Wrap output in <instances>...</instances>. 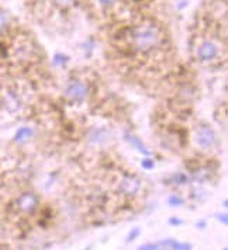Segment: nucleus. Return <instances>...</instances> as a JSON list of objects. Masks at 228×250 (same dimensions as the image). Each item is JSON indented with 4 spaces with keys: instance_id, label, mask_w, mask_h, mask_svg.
<instances>
[{
    "instance_id": "4",
    "label": "nucleus",
    "mask_w": 228,
    "mask_h": 250,
    "mask_svg": "<svg viewBox=\"0 0 228 250\" xmlns=\"http://www.w3.org/2000/svg\"><path fill=\"white\" fill-rule=\"evenodd\" d=\"M194 58L203 65H214L220 62L221 46L214 40H202L194 48Z\"/></svg>"
},
{
    "instance_id": "7",
    "label": "nucleus",
    "mask_w": 228,
    "mask_h": 250,
    "mask_svg": "<svg viewBox=\"0 0 228 250\" xmlns=\"http://www.w3.org/2000/svg\"><path fill=\"white\" fill-rule=\"evenodd\" d=\"M118 188L124 195H136L141 188V180L136 174H123L118 183Z\"/></svg>"
},
{
    "instance_id": "17",
    "label": "nucleus",
    "mask_w": 228,
    "mask_h": 250,
    "mask_svg": "<svg viewBox=\"0 0 228 250\" xmlns=\"http://www.w3.org/2000/svg\"><path fill=\"white\" fill-rule=\"evenodd\" d=\"M138 250H166L165 248H162L160 245H154V243H147V245H142L139 246Z\"/></svg>"
},
{
    "instance_id": "21",
    "label": "nucleus",
    "mask_w": 228,
    "mask_h": 250,
    "mask_svg": "<svg viewBox=\"0 0 228 250\" xmlns=\"http://www.w3.org/2000/svg\"><path fill=\"white\" fill-rule=\"evenodd\" d=\"M224 250H227V249H224Z\"/></svg>"
},
{
    "instance_id": "16",
    "label": "nucleus",
    "mask_w": 228,
    "mask_h": 250,
    "mask_svg": "<svg viewBox=\"0 0 228 250\" xmlns=\"http://www.w3.org/2000/svg\"><path fill=\"white\" fill-rule=\"evenodd\" d=\"M139 233H141V229H139V228H133V229H131V232H130V233H128V236H127V243L134 242V240L139 236Z\"/></svg>"
},
{
    "instance_id": "18",
    "label": "nucleus",
    "mask_w": 228,
    "mask_h": 250,
    "mask_svg": "<svg viewBox=\"0 0 228 250\" xmlns=\"http://www.w3.org/2000/svg\"><path fill=\"white\" fill-rule=\"evenodd\" d=\"M141 166H142L145 170H151V169H154L155 162H154V159H151V158H145V159H142V162H141Z\"/></svg>"
},
{
    "instance_id": "6",
    "label": "nucleus",
    "mask_w": 228,
    "mask_h": 250,
    "mask_svg": "<svg viewBox=\"0 0 228 250\" xmlns=\"http://www.w3.org/2000/svg\"><path fill=\"white\" fill-rule=\"evenodd\" d=\"M0 105L1 108L9 114H16L20 111L22 105H23V100L20 93L16 90H6L1 93L0 97Z\"/></svg>"
},
{
    "instance_id": "10",
    "label": "nucleus",
    "mask_w": 228,
    "mask_h": 250,
    "mask_svg": "<svg viewBox=\"0 0 228 250\" xmlns=\"http://www.w3.org/2000/svg\"><path fill=\"white\" fill-rule=\"evenodd\" d=\"M126 139L128 141V144L133 146V148H136L138 152H141L142 155H151V150L147 148V145L139 139L138 137H136L134 134H130V132H127L126 134Z\"/></svg>"
},
{
    "instance_id": "8",
    "label": "nucleus",
    "mask_w": 228,
    "mask_h": 250,
    "mask_svg": "<svg viewBox=\"0 0 228 250\" xmlns=\"http://www.w3.org/2000/svg\"><path fill=\"white\" fill-rule=\"evenodd\" d=\"M34 137V128L30 126V125H23L20 126L14 135H13V142L17 144V145H24L27 142H30L31 139Z\"/></svg>"
},
{
    "instance_id": "13",
    "label": "nucleus",
    "mask_w": 228,
    "mask_h": 250,
    "mask_svg": "<svg viewBox=\"0 0 228 250\" xmlns=\"http://www.w3.org/2000/svg\"><path fill=\"white\" fill-rule=\"evenodd\" d=\"M118 1H120V0H94L96 6H97V7H100V9H103V10H109V9H112V7L115 6Z\"/></svg>"
},
{
    "instance_id": "3",
    "label": "nucleus",
    "mask_w": 228,
    "mask_h": 250,
    "mask_svg": "<svg viewBox=\"0 0 228 250\" xmlns=\"http://www.w3.org/2000/svg\"><path fill=\"white\" fill-rule=\"evenodd\" d=\"M193 142L196 148L203 150V152H210L214 150L218 146V134L216 129L208 124H199L194 128Z\"/></svg>"
},
{
    "instance_id": "20",
    "label": "nucleus",
    "mask_w": 228,
    "mask_h": 250,
    "mask_svg": "<svg viewBox=\"0 0 228 250\" xmlns=\"http://www.w3.org/2000/svg\"><path fill=\"white\" fill-rule=\"evenodd\" d=\"M217 219H218L223 225H227L228 224L227 214H218V215H217Z\"/></svg>"
},
{
    "instance_id": "11",
    "label": "nucleus",
    "mask_w": 228,
    "mask_h": 250,
    "mask_svg": "<svg viewBox=\"0 0 228 250\" xmlns=\"http://www.w3.org/2000/svg\"><path fill=\"white\" fill-rule=\"evenodd\" d=\"M160 245L162 248H169L172 250H192V245L181 243L175 239H165V240L160 242Z\"/></svg>"
},
{
    "instance_id": "15",
    "label": "nucleus",
    "mask_w": 228,
    "mask_h": 250,
    "mask_svg": "<svg viewBox=\"0 0 228 250\" xmlns=\"http://www.w3.org/2000/svg\"><path fill=\"white\" fill-rule=\"evenodd\" d=\"M54 3L61 9H69L70 6H73L75 0H54Z\"/></svg>"
},
{
    "instance_id": "1",
    "label": "nucleus",
    "mask_w": 228,
    "mask_h": 250,
    "mask_svg": "<svg viewBox=\"0 0 228 250\" xmlns=\"http://www.w3.org/2000/svg\"><path fill=\"white\" fill-rule=\"evenodd\" d=\"M163 35L160 30L151 23L137 24L131 28L128 35V44L131 49L141 55H147L157 51L162 44Z\"/></svg>"
},
{
    "instance_id": "19",
    "label": "nucleus",
    "mask_w": 228,
    "mask_h": 250,
    "mask_svg": "<svg viewBox=\"0 0 228 250\" xmlns=\"http://www.w3.org/2000/svg\"><path fill=\"white\" fill-rule=\"evenodd\" d=\"M169 224H171L172 227H181L183 224V221L181 218H176V216H172L169 218Z\"/></svg>"
},
{
    "instance_id": "12",
    "label": "nucleus",
    "mask_w": 228,
    "mask_h": 250,
    "mask_svg": "<svg viewBox=\"0 0 228 250\" xmlns=\"http://www.w3.org/2000/svg\"><path fill=\"white\" fill-rule=\"evenodd\" d=\"M9 24H10V17H9V14L4 12V10L0 9V34H1L3 31H6V28L9 27Z\"/></svg>"
},
{
    "instance_id": "9",
    "label": "nucleus",
    "mask_w": 228,
    "mask_h": 250,
    "mask_svg": "<svg viewBox=\"0 0 228 250\" xmlns=\"http://www.w3.org/2000/svg\"><path fill=\"white\" fill-rule=\"evenodd\" d=\"M89 141L93 145H104L110 141L112 134L106 128H93L89 132Z\"/></svg>"
},
{
    "instance_id": "2",
    "label": "nucleus",
    "mask_w": 228,
    "mask_h": 250,
    "mask_svg": "<svg viewBox=\"0 0 228 250\" xmlns=\"http://www.w3.org/2000/svg\"><path fill=\"white\" fill-rule=\"evenodd\" d=\"M64 99L72 105H80L91 100V86L89 80L83 78H72L64 86Z\"/></svg>"
},
{
    "instance_id": "14",
    "label": "nucleus",
    "mask_w": 228,
    "mask_h": 250,
    "mask_svg": "<svg viewBox=\"0 0 228 250\" xmlns=\"http://www.w3.org/2000/svg\"><path fill=\"white\" fill-rule=\"evenodd\" d=\"M168 203H169V205H171V207H181V205H183V203H184V201H183V198H181L179 195L173 194V195H171V197H169V201H168Z\"/></svg>"
},
{
    "instance_id": "5",
    "label": "nucleus",
    "mask_w": 228,
    "mask_h": 250,
    "mask_svg": "<svg viewBox=\"0 0 228 250\" xmlns=\"http://www.w3.org/2000/svg\"><path fill=\"white\" fill-rule=\"evenodd\" d=\"M16 207L22 214H25V215L34 214L40 207V198L33 191H25L19 195V198L16 201Z\"/></svg>"
}]
</instances>
